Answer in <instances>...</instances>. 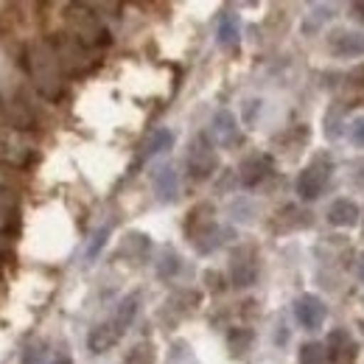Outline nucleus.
<instances>
[{"label":"nucleus","instance_id":"bb28decb","mask_svg":"<svg viewBox=\"0 0 364 364\" xmlns=\"http://www.w3.org/2000/svg\"><path fill=\"white\" fill-rule=\"evenodd\" d=\"M350 11H353V17H356V20H362V23H364V0L350 3Z\"/></svg>","mask_w":364,"mask_h":364},{"label":"nucleus","instance_id":"b1692460","mask_svg":"<svg viewBox=\"0 0 364 364\" xmlns=\"http://www.w3.org/2000/svg\"><path fill=\"white\" fill-rule=\"evenodd\" d=\"M350 140H353L356 146H364V115L350 124Z\"/></svg>","mask_w":364,"mask_h":364},{"label":"nucleus","instance_id":"a211bd4d","mask_svg":"<svg viewBox=\"0 0 364 364\" xmlns=\"http://www.w3.org/2000/svg\"><path fill=\"white\" fill-rule=\"evenodd\" d=\"M300 364H328V356H325V348L317 345V342H309L300 348Z\"/></svg>","mask_w":364,"mask_h":364},{"label":"nucleus","instance_id":"6ab92c4d","mask_svg":"<svg viewBox=\"0 0 364 364\" xmlns=\"http://www.w3.org/2000/svg\"><path fill=\"white\" fill-rule=\"evenodd\" d=\"M177 272H180V258H177V252L166 250L163 258H160V264H157V274H160L163 280H168V277H174Z\"/></svg>","mask_w":364,"mask_h":364},{"label":"nucleus","instance_id":"cd10ccee","mask_svg":"<svg viewBox=\"0 0 364 364\" xmlns=\"http://www.w3.org/2000/svg\"><path fill=\"white\" fill-rule=\"evenodd\" d=\"M359 277H362V283H364V255H362V264H359Z\"/></svg>","mask_w":364,"mask_h":364},{"label":"nucleus","instance_id":"a878e982","mask_svg":"<svg viewBox=\"0 0 364 364\" xmlns=\"http://www.w3.org/2000/svg\"><path fill=\"white\" fill-rule=\"evenodd\" d=\"M348 79H350V85H356V87H364V65H359V68H353Z\"/></svg>","mask_w":364,"mask_h":364},{"label":"nucleus","instance_id":"393cba45","mask_svg":"<svg viewBox=\"0 0 364 364\" xmlns=\"http://www.w3.org/2000/svg\"><path fill=\"white\" fill-rule=\"evenodd\" d=\"M205 280H208V289H210V291H225V286H222V274L219 272H205Z\"/></svg>","mask_w":364,"mask_h":364},{"label":"nucleus","instance_id":"0eeeda50","mask_svg":"<svg viewBox=\"0 0 364 364\" xmlns=\"http://www.w3.org/2000/svg\"><path fill=\"white\" fill-rule=\"evenodd\" d=\"M328 50L339 59H353V56H362L364 53V34L359 31H348V28H336L328 34Z\"/></svg>","mask_w":364,"mask_h":364},{"label":"nucleus","instance_id":"f03ea898","mask_svg":"<svg viewBox=\"0 0 364 364\" xmlns=\"http://www.w3.org/2000/svg\"><path fill=\"white\" fill-rule=\"evenodd\" d=\"M59 59L53 53L50 46H37L31 50V76L37 82V87L43 90V95L56 98L62 92V76H59Z\"/></svg>","mask_w":364,"mask_h":364},{"label":"nucleus","instance_id":"4468645a","mask_svg":"<svg viewBox=\"0 0 364 364\" xmlns=\"http://www.w3.org/2000/svg\"><path fill=\"white\" fill-rule=\"evenodd\" d=\"M252 339H255V333H252L250 328H232V331L228 333L230 353H232V356H244V353L250 350Z\"/></svg>","mask_w":364,"mask_h":364},{"label":"nucleus","instance_id":"aec40b11","mask_svg":"<svg viewBox=\"0 0 364 364\" xmlns=\"http://www.w3.org/2000/svg\"><path fill=\"white\" fill-rule=\"evenodd\" d=\"M127 364H154V348L149 342L132 348V353L127 356Z\"/></svg>","mask_w":364,"mask_h":364},{"label":"nucleus","instance_id":"39448f33","mask_svg":"<svg viewBox=\"0 0 364 364\" xmlns=\"http://www.w3.org/2000/svg\"><path fill=\"white\" fill-rule=\"evenodd\" d=\"M325 356H328V364H356L359 345L350 339V333H348V331L336 328V331H331V333H328Z\"/></svg>","mask_w":364,"mask_h":364},{"label":"nucleus","instance_id":"5701e85b","mask_svg":"<svg viewBox=\"0 0 364 364\" xmlns=\"http://www.w3.org/2000/svg\"><path fill=\"white\" fill-rule=\"evenodd\" d=\"M46 356V345L37 342V345H28V350L23 353V364H37L40 359Z\"/></svg>","mask_w":364,"mask_h":364},{"label":"nucleus","instance_id":"20e7f679","mask_svg":"<svg viewBox=\"0 0 364 364\" xmlns=\"http://www.w3.org/2000/svg\"><path fill=\"white\" fill-rule=\"evenodd\" d=\"M258 277V250L252 244H241L230 255V280L235 289L252 286Z\"/></svg>","mask_w":364,"mask_h":364},{"label":"nucleus","instance_id":"f257e3e1","mask_svg":"<svg viewBox=\"0 0 364 364\" xmlns=\"http://www.w3.org/2000/svg\"><path fill=\"white\" fill-rule=\"evenodd\" d=\"M185 235L199 252H210L219 247V228H216V210L210 202H199L191 208L185 219Z\"/></svg>","mask_w":364,"mask_h":364},{"label":"nucleus","instance_id":"7ed1b4c3","mask_svg":"<svg viewBox=\"0 0 364 364\" xmlns=\"http://www.w3.org/2000/svg\"><path fill=\"white\" fill-rule=\"evenodd\" d=\"M219 160H216V149L210 143V135H196L191 140V149H188V174L196 182L208 180L213 171H216Z\"/></svg>","mask_w":364,"mask_h":364},{"label":"nucleus","instance_id":"1a4fd4ad","mask_svg":"<svg viewBox=\"0 0 364 364\" xmlns=\"http://www.w3.org/2000/svg\"><path fill=\"white\" fill-rule=\"evenodd\" d=\"M269 171H272L269 154H255V157H247V160H244L238 177H241V185H244V188H255V185H261V182L269 177Z\"/></svg>","mask_w":364,"mask_h":364},{"label":"nucleus","instance_id":"412c9836","mask_svg":"<svg viewBox=\"0 0 364 364\" xmlns=\"http://www.w3.org/2000/svg\"><path fill=\"white\" fill-rule=\"evenodd\" d=\"M129 250H135V252H146V250H149V238H146V235H140V232H132V235L124 241V252H129Z\"/></svg>","mask_w":364,"mask_h":364},{"label":"nucleus","instance_id":"4be33fe9","mask_svg":"<svg viewBox=\"0 0 364 364\" xmlns=\"http://www.w3.org/2000/svg\"><path fill=\"white\" fill-rule=\"evenodd\" d=\"M107 235H109V228H101L98 232H95V238H92V244H90V250H87V258H95L98 252H101V247L107 244Z\"/></svg>","mask_w":364,"mask_h":364},{"label":"nucleus","instance_id":"c85d7f7f","mask_svg":"<svg viewBox=\"0 0 364 364\" xmlns=\"http://www.w3.org/2000/svg\"><path fill=\"white\" fill-rule=\"evenodd\" d=\"M53 364H73V362H70V359H56Z\"/></svg>","mask_w":364,"mask_h":364},{"label":"nucleus","instance_id":"9b49d317","mask_svg":"<svg viewBox=\"0 0 364 364\" xmlns=\"http://www.w3.org/2000/svg\"><path fill=\"white\" fill-rule=\"evenodd\" d=\"M359 222V205L353 199H336L328 208V225L333 228H353Z\"/></svg>","mask_w":364,"mask_h":364},{"label":"nucleus","instance_id":"ddd939ff","mask_svg":"<svg viewBox=\"0 0 364 364\" xmlns=\"http://www.w3.org/2000/svg\"><path fill=\"white\" fill-rule=\"evenodd\" d=\"M213 137H216L219 146H232V143H238V124H235L232 112H228V109L216 112V118H213Z\"/></svg>","mask_w":364,"mask_h":364},{"label":"nucleus","instance_id":"f3484780","mask_svg":"<svg viewBox=\"0 0 364 364\" xmlns=\"http://www.w3.org/2000/svg\"><path fill=\"white\" fill-rule=\"evenodd\" d=\"M171 143H174V135L168 132V129H157L151 140L146 143V151H143V160H149V157H154V154H160V151H166V149H171Z\"/></svg>","mask_w":364,"mask_h":364},{"label":"nucleus","instance_id":"9d476101","mask_svg":"<svg viewBox=\"0 0 364 364\" xmlns=\"http://www.w3.org/2000/svg\"><path fill=\"white\" fill-rule=\"evenodd\" d=\"M121 336H124V331H121L115 322H101V325H95L90 331L87 348H90L95 356H98V353H107L109 348H115V342H118Z\"/></svg>","mask_w":364,"mask_h":364},{"label":"nucleus","instance_id":"f8f14e48","mask_svg":"<svg viewBox=\"0 0 364 364\" xmlns=\"http://www.w3.org/2000/svg\"><path fill=\"white\" fill-rule=\"evenodd\" d=\"M154 191H157V199L160 202H174L177 193H180V180H177V171L171 166H163L157 168L154 174Z\"/></svg>","mask_w":364,"mask_h":364},{"label":"nucleus","instance_id":"6e6552de","mask_svg":"<svg viewBox=\"0 0 364 364\" xmlns=\"http://www.w3.org/2000/svg\"><path fill=\"white\" fill-rule=\"evenodd\" d=\"M294 317H297V322L303 328L317 331V328H322V322H325V306H322V300L314 297V294H303L297 300V306H294Z\"/></svg>","mask_w":364,"mask_h":364},{"label":"nucleus","instance_id":"423d86ee","mask_svg":"<svg viewBox=\"0 0 364 364\" xmlns=\"http://www.w3.org/2000/svg\"><path fill=\"white\" fill-rule=\"evenodd\" d=\"M328 177H331V163L325 166L322 160H314V163L297 177V193H300V199H306V202L319 199V193L325 191Z\"/></svg>","mask_w":364,"mask_h":364},{"label":"nucleus","instance_id":"dca6fc26","mask_svg":"<svg viewBox=\"0 0 364 364\" xmlns=\"http://www.w3.org/2000/svg\"><path fill=\"white\" fill-rule=\"evenodd\" d=\"M219 43L222 46H235L238 43V17L225 11L219 17Z\"/></svg>","mask_w":364,"mask_h":364},{"label":"nucleus","instance_id":"2eb2a0df","mask_svg":"<svg viewBox=\"0 0 364 364\" xmlns=\"http://www.w3.org/2000/svg\"><path fill=\"white\" fill-rule=\"evenodd\" d=\"M137 303H140V294H129V297L121 300L118 314H115V319H112L121 331H127V328L132 325V319H135V314H137Z\"/></svg>","mask_w":364,"mask_h":364}]
</instances>
